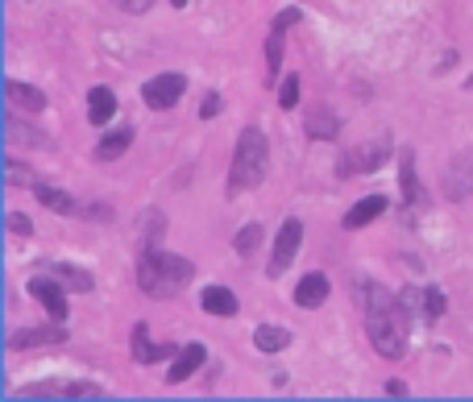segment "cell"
Returning <instances> with one entry per match:
<instances>
[{"instance_id": "cell-6", "label": "cell", "mask_w": 473, "mask_h": 402, "mask_svg": "<svg viewBox=\"0 0 473 402\" xmlns=\"http://www.w3.org/2000/svg\"><path fill=\"white\" fill-rule=\"evenodd\" d=\"M299 245H303V224L295 216L290 220H282V229H279V237H274V253H270V274H282L295 261V253H299Z\"/></svg>"}, {"instance_id": "cell-16", "label": "cell", "mask_w": 473, "mask_h": 402, "mask_svg": "<svg viewBox=\"0 0 473 402\" xmlns=\"http://www.w3.org/2000/svg\"><path fill=\"white\" fill-rule=\"evenodd\" d=\"M324 299H328V278H324V274L299 278V286H295V307H320Z\"/></svg>"}, {"instance_id": "cell-24", "label": "cell", "mask_w": 473, "mask_h": 402, "mask_svg": "<svg viewBox=\"0 0 473 402\" xmlns=\"http://www.w3.org/2000/svg\"><path fill=\"white\" fill-rule=\"evenodd\" d=\"M262 237H266V229H262V224H245V229L233 237V249L241 253V258H249V253L262 245Z\"/></svg>"}, {"instance_id": "cell-8", "label": "cell", "mask_w": 473, "mask_h": 402, "mask_svg": "<svg viewBox=\"0 0 473 402\" xmlns=\"http://www.w3.org/2000/svg\"><path fill=\"white\" fill-rule=\"evenodd\" d=\"M67 340V324L54 319V324H42V328H25V332H13L9 336V348H38V345H63Z\"/></svg>"}, {"instance_id": "cell-5", "label": "cell", "mask_w": 473, "mask_h": 402, "mask_svg": "<svg viewBox=\"0 0 473 402\" xmlns=\"http://www.w3.org/2000/svg\"><path fill=\"white\" fill-rule=\"evenodd\" d=\"M303 13L299 9H282L274 22H270V33H266V71L270 75H279V66H282V50H287V30L295 22H299Z\"/></svg>"}, {"instance_id": "cell-27", "label": "cell", "mask_w": 473, "mask_h": 402, "mask_svg": "<svg viewBox=\"0 0 473 402\" xmlns=\"http://www.w3.org/2000/svg\"><path fill=\"white\" fill-rule=\"evenodd\" d=\"M299 104V75H287L279 87V109H295Z\"/></svg>"}, {"instance_id": "cell-17", "label": "cell", "mask_w": 473, "mask_h": 402, "mask_svg": "<svg viewBox=\"0 0 473 402\" xmlns=\"http://www.w3.org/2000/svg\"><path fill=\"white\" fill-rule=\"evenodd\" d=\"M200 303H204L208 316H236V307H241V303H236V294L228 291V286H208Z\"/></svg>"}, {"instance_id": "cell-30", "label": "cell", "mask_w": 473, "mask_h": 402, "mask_svg": "<svg viewBox=\"0 0 473 402\" xmlns=\"http://www.w3.org/2000/svg\"><path fill=\"white\" fill-rule=\"evenodd\" d=\"M216 112H220V96H216V92H212V96L204 100V109H200V117L208 120V117H216Z\"/></svg>"}, {"instance_id": "cell-12", "label": "cell", "mask_w": 473, "mask_h": 402, "mask_svg": "<svg viewBox=\"0 0 473 402\" xmlns=\"http://www.w3.org/2000/svg\"><path fill=\"white\" fill-rule=\"evenodd\" d=\"M387 212V196H370V199H357L349 212H344V229L357 232V229H366L370 220H378Z\"/></svg>"}, {"instance_id": "cell-23", "label": "cell", "mask_w": 473, "mask_h": 402, "mask_svg": "<svg viewBox=\"0 0 473 402\" xmlns=\"http://www.w3.org/2000/svg\"><path fill=\"white\" fill-rule=\"evenodd\" d=\"M290 345V332H282V328H258V332H254V348H258V353H282V348Z\"/></svg>"}, {"instance_id": "cell-33", "label": "cell", "mask_w": 473, "mask_h": 402, "mask_svg": "<svg viewBox=\"0 0 473 402\" xmlns=\"http://www.w3.org/2000/svg\"><path fill=\"white\" fill-rule=\"evenodd\" d=\"M171 4H174V9H183V4H187V0H171Z\"/></svg>"}, {"instance_id": "cell-2", "label": "cell", "mask_w": 473, "mask_h": 402, "mask_svg": "<svg viewBox=\"0 0 473 402\" xmlns=\"http://www.w3.org/2000/svg\"><path fill=\"white\" fill-rule=\"evenodd\" d=\"M192 278H195V266L187 258L166 253V249H158V245H146V249H141L138 286L150 294V299H171V294H179Z\"/></svg>"}, {"instance_id": "cell-7", "label": "cell", "mask_w": 473, "mask_h": 402, "mask_svg": "<svg viewBox=\"0 0 473 402\" xmlns=\"http://www.w3.org/2000/svg\"><path fill=\"white\" fill-rule=\"evenodd\" d=\"M387 142H378V145H361V150H349L341 158V174L344 179H353V174H370V170H378V166L387 162Z\"/></svg>"}, {"instance_id": "cell-20", "label": "cell", "mask_w": 473, "mask_h": 402, "mask_svg": "<svg viewBox=\"0 0 473 402\" xmlns=\"http://www.w3.org/2000/svg\"><path fill=\"white\" fill-rule=\"evenodd\" d=\"M398 179H403V199H407V204H424V191H420V179H415V158H411V150L398 153Z\"/></svg>"}, {"instance_id": "cell-32", "label": "cell", "mask_w": 473, "mask_h": 402, "mask_svg": "<svg viewBox=\"0 0 473 402\" xmlns=\"http://www.w3.org/2000/svg\"><path fill=\"white\" fill-rule=\"evenodd\" d=\"M4 174H9V183H17V179H25V170H22V166H17V162H9V170H4Z\"/></svg>"}, {"instance_id": "cell-21", "label": "cell", "mask_w": 473, "mask_h": 402, "mask_svg": "<svg viewBox=\"0 0 473 402\" xmlns=\"http://www.w3.org/2000/svg\"><path fill=\"white\" fill-rule=\"evenodd\" d=\"M4 137H9V145H46V137L38 129H25V120H17L9 112L4 117Z\"/></svg>"}, {"instance_id": "cell-9", "label": "cell", "mask_w": 473, "mask_h": 402, "mask_svg": "<svg viewBox=\"0 0 473 402\" xmlns=\"http://www.w3.org/2000/svg\"><path fill=\"white\" fill-rule=\"evenodd\" d=\"M129 348H133V357H138L141 365H158V361L174 357V348H171V345H154V340H150V328H146V324H133Z\"/></svg>"}, {"instance_id": "cell-22", "label": "cell", "mask_w": 473, "mask_h": 402, "mask_svg": "<svg viewBox=\"0 0 473 402\" xmlns=\"http://www.w3.org/2000/svg\"><path fill=\"white\" fill-rule=\"evenodd\" d=\"M46 274H54L58 283L76 286V291H92V274L76 270V266H63V261H46Z\"/></svg>"}, {"instance_id": "cell-11", "label": "cell", "mask_w": 473, "mask_h": 402, "mask_svg": "<svg viewBox=\"0 0 473 402\" xmlns=\"http://www.w3.org/2000/svg\"><path fill=\"white\" fill-rule=\"evenodd\" d=\"M30 294L46 307V316H50V319H63V324H67V294L58 291V286L50 283V278H33V283H30Z\"/></svg>"}, {"instance_id": "cell-10", "label": "cell", "mask_w": 473, "mask_h": 402, "mask_svg": "<svg viewBox=\"0 0 473 402\" xmlns=\"http://www.w3.org/2000/svg\"><path fill=\"white\" fill-rule=\"evenodd\" d=\"M30 398H100V386L92 381H63V386H30Z\"/></svg>"}, {"instance_id": "cell-29", "label": "cell", "mask_w": 473, "mask_h": 402, "mask_svg": "<svg viewBox=\"0 0 473 402\" xmlns=\"http://www.w3.org/2000/svg\"><path fill=\"white\" fill-rule=\"evenodd\" d=\"M112 4H117L120 13H146L154 4V0H112Z\"/></svg>"}, {"instance_id": "cell-4", "label": "cell", "mask_w": 473, "mask_h": 402, "mask_svg": "<svg viewBox=\"0 0 473 402\" xmlns=\"http://www.w3.org/2000/svg\"><path fill=\"white\" fill-rule=\"evenodd\" d=\"M183 92H187L183 75H154L150 83L141 87V100H146L154 112H162V109H174V104L183 100Z\"/></svg>"}, {"instance_id": "cell-28", "label": "cell", "mask_w": 473, "mask_h": 402, "mask_svg": "<svg viewBox=\"0 0 473 402\" xmlns=\"http://www.w3.org/2000/svg\"><path fill=\"white\" fill-rule=\"evenodd\" d=\"M9 229L17 232V237H30V232H33V224L22 216V212H9Z\"/></svg>"}, {"instance_id": "cell-14", "label": "cell", "mask_w": 473, "mask_h": 402, "mask_svg": "<svg viewBox=\"0 0 473 402\" xmlns=\"http://www.w3.org/2000/svg\"><path fill=\"white\" fill-rule=\"evenodd\" d=\"M112 117H117L112 87H92V92H87V120H92V125H108Z\"/></svg>"}, {"instance_id": "cell-26", "label": "cell", "mask_w": 473, "mask_h": 402, "mask_svg": "<svg viewBox=\"0 0 473 402\" xmlns=\"http://www.w3.org/2000/svg\"><path fill=\"white\" fill-rule=\"evenodd\" d=\"M420 307H424V316H428V319H441L449 303H444V294L436 291V286H428V291H424V299H420Z\"/></svg>"}, {"instance_id": "cell-18", "label": "cell", "mask_w": 473, "mask_h": 402, "mask_svg": "<svg viewBox=\"0 0 473 402\" xmlns=\"http://www.w3.org/2000/svg\"><path fill=\"white\" fill-rule=\"evenodd\" d=\"M129 145H133V129H129V125H125V129H112V133H104V137H100L96 158H100V162H112V158H120Z\"/></svg>"}, {"instance_id": "cell-3", "label": "cell", "mask_w": 473, "mask_h": 402, "mask_svg": "<svg viewBox=\"0 0 473 402\" xmlns=\"http://www.w3.org/2000/svg\"><path fill=\"white\" fill-rule=\"evenodd\" d=\"M266 158H270L266 133L249 125V129L236 137L233 166H228V191H233V196H245V191H254V187L266 179Z\"/></svg>"}, {"instance_id": "cell-15", "label": "cell", "mask_w": 473, "mask_h": 402, "mask_svg": "<svg viewBox=\"0 0 473 402\" xmlns=\"http://www.w3.org/2000/svg\"><path fill=\"white\" fill-rule=\"evenodd\" d=\"M4 96H9L13 109H25V112H42L46 109L42 92H38V87H30V83H17V79H9V83H4Z\"/></svg>"}, {"instance_id": "cell-13", "label": "cell", "mask_w": 473, "mask_h": 402, "mask_svg": "<svg viewBox=\"0 0 473 402\" xmlns=\"http://www.w3.org/2000/svg\"><path fill=\"white\" fill-rule=\"evenodd\" d=\"M204 357H208L204 345H187V348H179V353H174L171 373H166V381H174V386H179V381H187L195 370H200V365H204Z\"/></svg>"}, {"instance_id": "cell-1", "label": "cell", "mask_w": 473, "mask_h": 402, "mask_svg": "<svg viewBox=\"0 0 473 402\" xmlns=\"http://www.w3.org/2000/svg\"><path fill=\"white\" fill-rule=\"evenodd\" d=\"M361 307H366V332L370 345L378 348V357H403V348H407V303H403V294L395 299L387 286L361 283Z\"/></svg>"}, {"instance_id": "cell-19", "label": "cell", "mask_w": 473, "mask_h": 402, "mask_svg": "<svg viewBox=\"0 0 473 402\" xmlns=\"http://www.w3.org/2000/svg\"><path fill=\"white\" fill-rule=\"evenodd\" d=\"M33 196L42 199L46 207H50V212H58V216H67V212H76V199L67 196L63 187H50V183H38V179H33Z\"/></svg>"}, {"instance_id": "cell-31", "label": "cell", "mask_w": 473, "mask_h": 402, "mask_svg": "<svg viewBox=\"0 0 473 402\" xmlns=\"http://www.w3.org/2000/svg\"><path fill=\"white\" fill-rule=\"evenodd\" d=\"M387 394H395V398H403V394H407V386H403V381H387Z\"/></svg>"}, {"instance_id": "cell-25", "label": "cell", "mask_w": 473, "mask_h": 402, "mask_svg": "<svg viewBox=\"0 0 473 402\" xmlns=\"http://www.w3.org/2000/svg\"><path fill=\"white\" fill-rule=\"evenodd\" d=\"M308 133H312V137H336V133H341V120L336 117H328V112H312V117H308Z\"/></svg>"}]
</instances>
